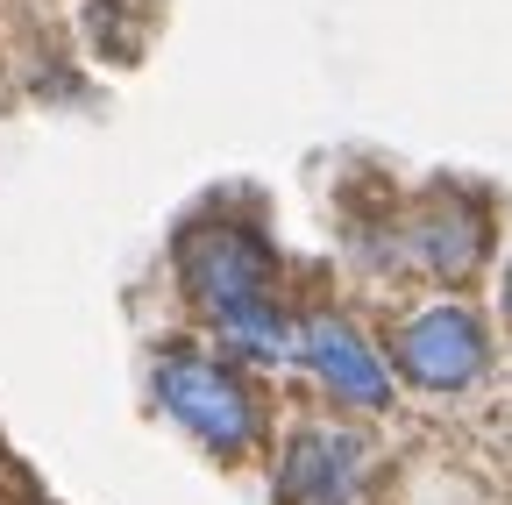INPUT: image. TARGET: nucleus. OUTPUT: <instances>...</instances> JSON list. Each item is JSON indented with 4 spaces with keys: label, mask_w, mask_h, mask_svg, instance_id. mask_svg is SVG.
<instances>
[{
    "label": "nucleus",
    "mask_w": 512,
    "mask_h": 505,
    "mask_svg": "<svg viewBox=\"0 0 512 505\" xmlns=\"http://www.w3.org/2000/svg\"><path fill=\"white\" fill-rule=\"evenodd\" d=\"M150 392H157L164 420L185 427L221 463H242L256 441H264V392H256L228 356H207V349L178 342L171 356H157Z\"/></svg>",
    "instance_id": "nucleus-1"
},
{
    "label": "nucleus",
    "mask_w": 512,
    "mask_h": 505,
    "mask_svg": "<svg viewBox=\"0 0 512 505\" xmlns=\"http://www.w3.org/2000/svg\"><path fill=\"white\" fill-rule=\"evenodd\" d=\"M178 292L192 299V313L207 321H235L249 306H271L278 299V249L256 235L249 221H228V214H207L178 235Z\"/></svg>",
    "instance_id": "nucleus-2"
},
{
    "label": "nucleus",
    "mask_w": 512,
    "mask_h": 505,
    "mask_svg": "<svg viewBox=\"0 0 512 505\" xmlns=\"http://www.w3.org/2000/svg\"><path fill=\"white\" fill-rule=\"evenodd\" d=\"M392 370L413 392L456 399L491 377V328L470 299H427L392 328Z\"/></svg>",
    "instance_id": "nucleus-3"
},
{
    "label": "nucleus",
    "mask_w": 512,
    "mask_h": 505,
    "mask_svg": "<svg viewBox=\"0 0 512 505\" xmlns=\"http://www.w3.org/2000/svg\"><path fill=\"white\" fill-rule=\"evenodd\" d=\"M377 484V449L349 420H306L278 441L271 491L278 505H370Z\"/></svg>",
    "instance_id": "nucleus-4"
},
{
    "label": "nucleus",
    "mask_w": 512,
    "mask_h": 505,
    "mask_svg": "<svg viewBox=\"0 0 512 505\" xmlns=\"http://www.w3.org/2000/svg\"><path fill=\"white\" fill-rule=\"evenodd\" d=\"M399 249L406 264L434 285H470L484 264H491V207L477 193H456V185H441V193H427L406 228H399Z\"/></svg>",
    "instance_id": "nucleus-5"
},
{
    "label": "nucleus",
    "mask_w": 512,
    "mask_h": 505,
    "mask_svg": "<svg viewBox=\"0 0 512 505\" xmlns=\"http://www.w3.org/2000/svg\"><path fill=\"white\" fill-rule=\"evenodd\" d=\"M299 370L349 413L392 406V356H384L349 313H306L299 321Z\"/></svg>",
    "instance_id": "nucleus-6"
},
{
    "label": "nucleus",
    "mask_w": 512,
    "mask_h": 505,
    "mask_svg": "<svg viewBox=\"0 0 512 505\" xmlns=\"http://www.w3.org/2000/svg\"><path fill=\"white\" fill-rule=\"evenodd\" d=\"M228 356H249V363H299V321L271 299V306H249L235 321L214 328Z\"/></svg>",
    "instance_id": "nucleus-7"
},
{
    "label": "nucleus",
    "mask_w": 512,
    "mask_h": 505,
    "mask_svg": "<svg viewBox=\"0 0 512 505\" xmlns=\"http://www.w3.org/2000/svg\"><path fill=\"white\" fill-rule=\"evenodd\" d=\"M505 321H512V264H505Z\"/></svg>",
    "instance_id": "nucleus-8"
}]
</instances>
